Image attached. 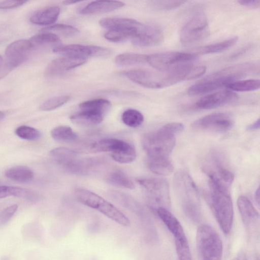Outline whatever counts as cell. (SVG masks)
Wrapping results in <instances>:
<instances>
[{
  "label": "cell",
  "mask_w": 260,
  "mask_h": 260,
  "mask_svg": "<svg viewBox=\"0 0 260 260\" xmlns=\"http://www.w3.org/2000/svg\"><path fill=\"white\" fill-rule=\"evenodd\" d=\"M34 47L46 44H58L60 40L52 32L44 31L32 36L29 40Z\"/></svg>",
  "instance_id": "d6a6232c"
},
{
  "label": "cell",
  "mask_w": 260,
  "mask_h": 260,
  "mask_svg": "<svg viewBox=\"0 0 260 260\" xmlns=\"http://www.w3.org/2000/svg\"><path fill=\"white\" fill-rule=\"evenodd\" d=\"M86 61V59H84L67 56L58 57L48 64L45 71V74L49 77L59 76L84 64Z\"/></svg>",
  "instance_id": "e0dca14e"
},
{
  "label": "cell",
  "mask_w": 260,
  "mask_h": 260,
  "mask_svg": "<svg viewBox=\"0 0 260 260\" xmlns=\"http://www.w3.org/2000/svg\"><path fill=\"white\" fill-rule=\"evenodd\" d=\"M17 209V205L13 204L3 209L0 212V225L8 222L16 212Z\"/></svg>",
  "instance_id": "ee69618b"
},
{
  "label": "cell",
  "mask_w": 260,
  "mask_h": 260,
  "mask_svg": "<svg viewBox=\"0 0 260 260\" xmlns=\"http://www.w3.org/2000/svg\"><path fill=\"white\" fill-rule=\"evenodd\" d=\"M166 130L174 135L182 132L184 128V125L179 122H171L162 126Z\"/></svg>",
  "instance_id": "f6af8a7d"
},
{
  "label": "cell",
  "mask_w": 260,
  "mask_h": 260,
  "mask_svg": "<svg viewBox=\"0 0 260 260\" xmlns=\"http://www.w3.org/2000/svg\"><path fill=\"white\" fill-rule=\"evenodd\" d=\"M100 25L109 30H128L136 33L143 23L134 19L121 17H108L103 18L99 21Z\"/></svg>",
  "instance_id": "d6986e66"
},
{
  "label": "cell",
  "mask_w": 260,
  "mask_h": 260,
  "mask_svg": "<svg viewBox=\"0 0 260 260\" xmlns=\"http://www.w3.org/2000/svg\"><path fill=\"white\" fill-rule=\"evenodd\" d=\"M194 52H166L147 55V63L158 71L169 70L189 63L198 57Z\"/></svg>",
  "instance_id": "9c48e42d"
},
{
  "label": "cell",
  "mask_w": 260,
  "mask_h": 260,
  "mask_svg": "<svg viewBox=\"0 0 260 260\" xmlns=\"http://www.w3.org/2000/svg\"><path fill=\"white\" fill-rule=\"evenodd\" d=\"M4 117L5 114L3 112L0 111V120L3 119Z\"/></svg>",
  "instance_id": "11a10c76"
},
{
  "label": "cell",
  "mask_w": 260,
  "mask_h": 260,
  "mask_svg": "<svg viewBox=\"0 0 260 260\" xmlns=\"http://www.w3.org/2000/svg\"><path fill=\"white\" fill-rule=\"evenodd\" d=\"M255 200L257 205H259V188L258 187L255 191L254 194Z\"/></svg>",
  "instance_id": "816d5d0a"
},
{
  "label": "cell",
  "mask_w": 260,
  "mask_h": 260,
  "mask_svg": "<svg viewBox=\"0 0 260 260\" xmlns=\"http://www.w3.org/2000/svg\"><path fill=\"white\" fill-rule=\"evenodd\" d=\"M238 3L241 5L244 6L247 8H250L252 9L259 8L260 7V1L259 0H240L237 1Z\"/></svg>",
  "instance_id": "7dc6e473"
},
{
  "label": "cell",
  "mask_w": 260,
  "mask_h": 260,
  "mask_svg": "<svg viewBox=\"0 0 260 260\" xmlns=\"http://www.w3.org/2000/svg\"><path fill=\"white\" fill-rule=\"evenodd\" d=\"M112 158L120 164H128L135 160L136 151L133 145L121 151L111 153Z\"/></svg>",
  "instance_id": "d590c367"
},
{
  "label": "cell",
  "mask_w": 260,
  "mask_h": 260,
  "mask_svg": "<svg viewBox=\"0 0 260 260\" xmlns=\"http://www.w3.org/2000/svg\"><path fill=\"white\" fill-rule=\"evenodd\" d=\"M238 39L237 37H234L224 41L202 46L196 49L193 52L198 56L221 52L234 46L237 43Z\"/></svg>",
  "instance_id": "484cf974"
},
{
  "label": "cell",
  "mask_w": 260,
  "mask_h": 260,
  "mask_svg": "<svg viewBox=\"0 0 260 260\" xmlns=\"http://www.w3.org/2000/svg\"><path fill=\"white\" fill-rule=\"evenodd\" d=\"M186 2L184 1H153L150 2V5L155 10L166 11L179 7Z\"/></svg>",
  "instance_id": "60d3db41"
},
{
  "label": "cell",
  "mask_w": 260,
  "mask_h": 260,
  "mask_svg": "<svg viewBox=\"0 0 260 260\" xmlns=\"http://www.w3.org/2000/svg\"><path fill=\"white\" fill-rule=\"evenodd\" d=\"M210 30L207 18L202 12L193 15L181 28L179 38L182 44H190L207 38Z\"/></svg>",
  "instance_id": "52a82bcc"
},
{
  "label": "cell",
  "mask_w": 260,
  "mask_h": 260,
  "mask_svg": "<svg viewBox=\"0 0 260 260\" xmlns=\"http://www.w3.org/2000/svg\"><path fill=\"white\" fill-rule=\"evenodd\" d=\"M112 184L128 189H134V183L122 172L117 171L112 172L107 178Z\"/></svg>",
  "instance_id": "e575fe53"
},
{
  "label": "cell",
  "mask_w": 260,
  "mask_h": 260,
  "mask_svg": "<svg viewBox=\"0 0 260 260\" xmlns=\"http://www.w3.org/2000/svg\"><path fill=\"white\" fill-rule=\"evenodd\" d=\"M196 244L201 260H221L223 245L216 231L208 224L199 226Z\"/></svg>",
  "instance_id": "277c9868"
},
{
  "label": "cell",
  "mask_w": 260,
  "mask_h": 260,
  "mask_svg": "<svg viewBox=\"0 0 260 260\" xmlns=\"http://www.w3.org/2000/svg\"><path fill=\"white\" fill-rule=\"evenodd\" d=\"M80 1H71V0H68V1H64L63 2V3L65 5H71L73 4H76L77 3H79Z\"/></svg>",
  "instance_id": "db71d44e"
},
{
  "label": "cell",
  "mask_w": 260,
  "mask_h": 260,
  "mask_svg": "<svg viewBox=\"0 0 260 260\" xmlns=\"http://www.w3.org/2000/svg\"><path fill=\"white\" fill-rule=\"evenodd\" d=\"M260 86L259 79L238 80L228 84L226 88L233 92H246L257 90Z\"/></svg>",
  "instance_id": "4dcf8cb0"
},
{
  "label": "cell",
  "mask_w": 260,
  "mask_h": 260,
  "mask_svg": "<svg viewBox=\"0 0 260 260\" xmlns=\"http://www.w3.org/2000/svg\"><path fill=\"white\" fill-rule=\"evenodd\" d=\"M164 33L158 26L152 24H143L131 39L132 43L140 47L154 46L163 40Z\"/></svg>",
  "instance_id": "4fadbf2b"
},
{
  "label": "cell",
  "mask_w": 260,
  "mask_h": 260,
  "mask_svg": "<svg viewBox=\"0 0 260 260\" xmlns=\"http://www.w3.org/2000/svg\"><path fill=\"white\" fill-rule=\"evenodd\" d=\"M13 68L7 62L0 66V79L5 77Z\"/></svg>",
  "instance_id": "681fc988"
},
{
  "label": "cell",
  "mask_w": 260,
  "mask_h": 260,
  "mask_svg": "<svg viewBox=\"0 0 260 260\" xmlns=\"http://www.w3.org/2000/svg\"><path fill=\"white\" fill-rule=\"evenodd\" d=\"M16 135L20 138L28 141H35L40 136V132L37 129L27 125H21L15 130Z\"/></svg>",
  "instance_id": "ab89813d"
},
{
  "label": "cell",
  "mask_w": 260,
  "mask_h": 260,
  "mask_svg": "<svg viewBox=\"0 0 260 260\" xmlns=\"http://www.w3.org/2000/svg\"><path fill=\"white\" fill-rule=\"evenodd\" d=\"M10 196H12L11 186L0 185V199Z\"/></svg>",
  "instance_id": "c3c4849f"
},
{
  "label": "cell",
  "mask_w": 260,
  "mask_h": 260,
  "mask_svg": "<svg viewBox=\"0 0 260 260\" xmlns=\"http://www.w3.org/2000/svg\"><path fill=\"white\" fill-rule=\"evenodd\" d=\"M71 99L68 95L55 96L44 102L40 107V110L48 111L57 109L68 103Z\"/></svg>",
  "instance_id": "f35d334b"
},
{
  "label": "cell",
  "mask_w": 260,
  "mask_h": 260,
  "mask_svg": "<svg viewBox=\"0 0 260 260\" xmlns=\"http://www.w3.org/2000/svg\"><path fill=\"white\" fill-rule=\"evenodd\" d=\"M123 75L133 82L151 89H160L158 71L135 69L124 72Z\"/></svg>",
  "instance_id": "9a60e30c"
},
{
  "label": "cell",
  "mask_w": 260,
  "mask_h": 260,
  "mask_svg": "<svg viewBox=\"0 0 260 260\" xmlns=\"http://www.w3.org/2000/svg\"><path fill=\"white\" fill-rule=\"evenodd\" d=\"M233 124L234 121L228 114L215 113L197 120L193 123V126L200 129L225 132L230 130Z\"/></svg>",
  "instance_id": "8fae6325"
},
{
  "label": "cell",
  "mask_w": 260,
  "mask_h": 260,
  "mask_svg": "<svg viewBox=\"0 0 260 260\" xmlns=\"http://www.w3.org/2000/svg\"><path fill=\"white\" fill-rule=\"evenodd\" d=\"M33 48L29 40H19L12 42L5 51L7 62L13 68L21 64L27 59Z\"/></svg>",
  "instance_id": "5bb4252c"
},
{
  "label": "cell",
  "mask_w": 260,
  "mask_h": 260,
  "mask_svg": "<svg viewBox=\"0 0 260 260\" xmlns=\"http://www.w3.org/2000/svg\"><path fill=\"white\" fill-rule=\"evenodd\" d=\"M131 144L123 140L107 138L100 140L90 145L88 149L93 152H115L123 150Z\"/></svg>",
  "instance_id": "44dd1931"
},
{
  "label": "cell",
  "mask_w": 260,
  "mask_h": 260,
  "mask_svg": "<svg viewBox=\"0 0 260 260\" xmlns=\"http://www.w3.org/2000/svg\"><path fill=\"white\" fill-rule=\"evenodd\" d=\"M111 107V103L107 100L97 99L85 101L79 105L80 111H87L104 115Z\"/></svg>",
  "instance_id": "83f0119b"
},
{
  "label": "cell",
  "mask_w": 260,
  "mask_h": 260,
  "mask_svg": "<svg viewBox=\"0 0 260 260\" xmlns=\"http://www.w3.org/2000/svg\"><path fill=\"white\" fill-rule=\"evenodd\" d=\"M53 51L63 56L84 59L88 57H108L112 53L105 47L80 44L58 45L53 48Z\"/></svg>",
  "instance_id": "30bf717a"
},
{
  "label": "cell",
  "mask_w": 260,
  "mask_h": 260,
  "mask_svg": "<svg viewBox=\"0 0 260 260\" xmlns=\"http://www.w3.org/2000/svg\"><path fill=\"white\" fill-rule=\"evenodd\" d=\"M237 206L245 228L247 232H251L259 223L258 212L245 196H241L238 198Z\"/></svg>",
  "instance_id": "2e32d148"
},
{
  "label": "cell",
  "mask_w": 260,
  "mask_h": 260,
  "mask_svg": "<svg viewBox=\"0 0 260 260\" xmlns=\"http://www.w3.org/2000/svg\"><path fill=\"white\" fill-rule=\"evenodd\" d=\"M121 119L125 125L132 127H136L143 123L144 116L140 111L136 109H129L123 112Z\"/></svg>",
  "instance_id": "836d02e7"
},
{
  "label": "cell",
  "mask_w": 260,
  "mask_h": 260,
  "mask_svg": "<svg viewBox=\"0 0 260 260\" xmlns=\"http://www.w3.org/2000/svg\"><path fill=\"white\" fill-rule=\"evenodd\" d=\"M5 175L10 180L19 183H28L34 178V173L31 169L23 166H17L7 169Z\"/></svg>",
  "instance_id": "4316f807"
},
{
  "label": "cell",
  "mask_w": 260,
  "mask_h": 260,
  "mask_svg": "<svg viewBox=\"0 0 260 260\" xmlns=\"http://www.w3.org/2000/svg\"><path fill=\"white\" fill-rule=\"evenodd\" d=\"M124 4L116 1H96L90 2L81 9L80 13L89 15L113 11L122 7Z\"/></svg>",
  "instance_id": "ffe728a7"
},
{
  "label": "cell",
  "mask_w": 260,
  "mask_h": 260,
  "mask_svg": "<svg viewBox=\"0 0 260 260\" xmlns=\"http://www.w3.org/2000/svg\"><path fill=\"white\" fill-rule=\"evenodd\" d=\"M259 125H260L259 119L258 118L256 121H255L254 122H253L252 123L248 125L247 126L246 129H247V130L249 131H255V130L259 129Z\"/></svg>",
  "instance_id": "f907efd6"
},
{
  "label": "cell",
  "mask_w": 260,
  "mask_h": 260,
  "mask_svg": "<svg viewBox=\"0 0 260 260\" xmlns=\"http://www.w3.org/2000/svg\"><path fill=\"white\" fill-rule=\"evenodd\" d=\"M259 72V65L252 62L233 65L212 73L194 84L188 89L190 95L211 93L236 81Z\"/></svg>",
  "instance_id": "6da1fadb"
},
{
  "label": "cell",
  "mask_w": 260,
  "mask_h": 260,
  "mask_svg": "<svg viewBox=\"0 0 260 260\" xmlns=\"http://www.w3.org/2000/svg\"><path fill=\"white\" fill-rule=\"evenodd\" d=\"M25 1L10 0L0 2V9H10L19 7L25 3Z\"/></svg>",
  "instance_id": "bcb514c9"
},
{
  "label": "cell",
  "mask_w": 260,
  "mask_h": 260,
  "mask_svg": "<svg viewBox=\"0 0 260 260\" xmlns=\"http://www.w3.org/2000/svg\"><path fill=\"white\" fill-rule=\"evenodd\" d=\"M238 95L230 90H223L210 93L200 99L195 104L196 108L209 110L216 108L236 102Z\"/></svg>",
  "instance_id": "7c38bea8"
},
{
  "label": "cell",
  "mask_w": 260,
  "mask_h": 260,
  "mask_svg": "<svg viewBox=\"0 0 260 260\" xmlns=\"http://www.w3.org/2000/svg\"><path fill=\"white\" fill-rule=\"evenodd\" d=\"M175 136L162 126L146 135L142 140V145L148 158L169 157L175 145Z\"/></svg>",
  "instance_id": "8992f818"
},
{
  "label": "cell",
  "mask_w": 260,
  "mask_h": 260,
  "mask_svg": "<svg viewBox=\"0 0 260 260\" xmlns=\"http://www.w3.org/2000/svg\"><path fill=\"white\" fill-rule=\"evenodd\" d=\"M60 8L52 6L35 12L30 17V21L37 25H49L54 23L60 14Z\"/></svg>",
  "instance_id": "7402d4cb"
},
{
  "label": "cell",
  "mask_w": 260,
  "mask_h": 260,
  "mask_svg": "<svg viewBox=\"0 0 260 260\" xmlns=\"http://www.w3.org/2000/svg\"><path fill=\"white\" fill-rule=\"evenodd\" d=\"M156 212L158 217L174 237L175 240L179 241L187 240L182 225L170 210L160 207L156 210Z\"/></svg>",
  "instance_id": "ac0fdd59"
},
{
  "label": "cell",
  "mask_w": 260,
  "mask_h": 260,
  "mask_svg": "<svg viewBox=\"0 0 260 260\" xmlns=\"http://www.w3.org/2000/svg\"><path fill=\"white\" fill-rule=\"evenodd\" d=\"M236 260H247V258L245 254L242 252L239 254Z\"/></svg>",
  "instance_id": "f5cc1de1"
},
{
  "label": "cell",
  "mask_w": 260,
  "mask_h": 260,
  "mask_svg": "<svg viewBox=\"0 0 260 260\" xmlns=\"http://www.w3.org/2000/svg\"><path fill=\"white\" fill-rule=\"evenodd\" d=\"M175 192L185 215L192 222L198 223L202 217V208L198 188L186 172L175 174L173 180Z\"/></svg>",
  "instance_id": "3957f363"
},
{
  "label": "cell",
  "mask_w": 260,
  "mask_h": 260,
  "mask_svg": "<svg viewBox=\"0 0 260 260\" xmlns=\"http://www.w3.org/2000/svg\"><path fill=\"white\" fill-rule=\"evenodd\" d=\"M147 166L151 172L161 176L169 175L174 170L170 157L148 158Z\"/></svg>",
  "instance_id": "cb8c5ba5"
},
{
  "label": "cell",
  "mask_w": 260,
  "mask_h": 260,
  "mask_svg": "<svg viewBox=\"0 0 260 260\" xmlns=\"http://www.w3.org/2000/svg\"><path fill=\"white\" fill-rule=\"evenodd\" d=\"M43 31L55 32L66 37L73 36L77 34L78 29L70 25L64 24H56L42 29Z\"/></svg>",
  "instance_id": "74e56055"
},
{
  "label": "cell",
  "mask_w": 260,
  "mask_h": 260,
  "mask_svg": "<svg viewBox=\"0 0 260 260\" xmlns=\"http://www.w3.org/2000/svg\"><path fill=\"white\" fill-rule=\"evenodd\" d=\"M50 154L55 161L67 169L76 159L77 156L76 151L64 147L54 148Z\"/></svg>",
  "instance_id": "f1b7e54d"
},
{
  "label": "cell",
  "mask_w": 260,
  "mask_h": 260,
  "mask_svg": "<svg viewBox=\"0 0 260 260\" xmlns=\"http://www.w3.org/2000/svg\"><path fill=\"white\" fill-rule=\"evenodd\" d=\"M209 192L208 202L222 231L225 235L231 233L234 209L229 187L209 178Z\"/></svg>",
  "instance_id": "7a4b0ae2"
},
{
  "label": "cell",
  "mask_w": 260,
  "mask_h": 260,
  "mask_svg": "<svg viewBox=\"0 0 260 260\" xmlns=\"http://www.w3.org/2000/svg\"><path fill=\"white\" fill-rule=\"evenodd\" d=\"M147 55L136 53H124L118 55L115 62L119 66L143 64L147 63Z\"/></svg>",
  "instance_id": "f546056e"
},
{
  "label": "cell",
  "mask_w": 260,
  "mask_h": 260,
  "mask_svg": "<svg viewBox=\"0 0 260 260\" xmlns=\"http://www.w3.org/2000/svg\"><path fill=\"white\" fill-rule=\"evenodd\" d=\"M175 245L178 260H192L187 240L183 241L175 240Z\"/></svg>",
  "instance_id": "b9f144b4"
},
{
  "label": "cell",
  "mask_w": 260,
  "mask_h": 260,
  "mask_svg": "<svg viewBox=\"0 0 260 260\" xmlns=\"http://www.w3.org/2000/svg\"><path fill=\"white\" fill-rule=\"evenodd\" d=\"M12 196L31 201L38 198L37 196L30 190L14 186H12Z\"/></svg>",
  "instance_id": "7bdbcfd3"
},
{
  "label": "cell",
  "mask_w": 260,
  "mask_h": 260,
  "mask_svg": "<svg viewBox=\"0 0 260 260\" xmlns=\"http://www.w3.org/2000/svg\"><path fill=\"white\" fill-rule=\"evenodd\" d=\"M3 58L2 57V56L0 55V66L2 65L3 64Z\"/></svg>",
  "instance_id": "9f6ffc18"
},
{
  "label": "cell",
  "mask_w": 260,
  "mask_h": 260,
  "mask_svg": "<svg viewBox=\"0 0 260 260\" xmlns=\"http://www.w3.org/2000/svg\"><path fill=\"white\" fill-rule=\"evenodd\" d=\"M75 194L83 204L97 210L115 222L124 226L130 225L129 219L113 205L98 194L85 189H77Z\"/></svg>",
  "instance_id": "5b68a950"
},
{
  "label": "cell",
  "mask_w": 260,
  "mask_h": 260,
  "mask_svg": "<svg viewBox=\"0 0 260 260\" xmlns=\"http://www.w3.org/2000/svg\"><path fill=\"white\" fill-rule=\"evenodd\" d=\"M213 164L212 169H213L206 170L208 176L215 179L230 188L234 179L233 173L222 166L219 160H214Z\"/></svg>",
  "instance_id": "603a6c76"
},
{
  "label": "cell",
  "mask_w": 260,
  "mask_h": 260,
  "mask_svg": "<svg viewBox=\"0 0 260 260\" xmlns=\"http://www.w3.org/2000/svg\"><path fill=\"white\" fill-rule=\"evenodd\" d=\"M137 182L147 191L155 211L160 207L170 209L169 187L161 178H140Z\"/></svg>",
  "instance_id": "ba28073f"
},
{
  "label": "cell",
  "mask_w": 260,
  "mask_h": 260,
  "mask_svg": "<svg viewBox=\"0 0 260 260\" xmlns=\"http://www.w3.org/2000/svg\"><path fill=\"white\" fill-rule=\"evenodd\" d=\"M136 34L132 31L109 30L105 33L104 37L110 42L119 43L131 40Z\"/></svg>",
  "instance_id": "8d00e7d4"
},
{
  "label": "cell",
  "mask_w": 260,
  "mask_h": 260,
  "mask_svg": "<svg viewBox=\"0 0 260 260\" xmlns=\"http://www.w3.org/2000/svg\"><path fill=\"white\" fill-rule=\"evenodd\" d=\"M51 136L56 141L61 142H72L77 138V134L72 128L67 125H60L53 128Z\"/></svg>",
  "instance_id": "1f68e13d"
},
{
  "label": "cell",
  "mask_w": 260,
  "mask_h": 260,
  "mask_svg": "<svg viewBox=\"0 0 260 260\" xmlns=\"http://www.w3.org/2000/svg\"><path fill=\"white\" fill-rule=\"evenodd\" d=\"M101 114L87 111H80L70 116L71 121L82 126H93L100 124L103 120Z\"/></svg>",
  "instance_id": "d4e9b609"
}]
</instances>
